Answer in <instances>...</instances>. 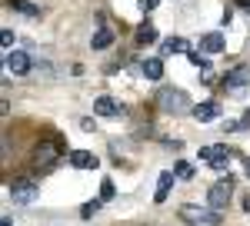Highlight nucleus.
Masks as SVG:
<instances>
[{
  "instance_id": "0eeeda50",
  "label": "nucleus",
  "mask_w": 250,
  "mask_h": 226,
  "mask_svg": "<svg viewBox=\"0 0 250 226\" xmlns=\"http://www.w3.org/2000/svg\"><path fill=\"white\" fill-rule=\"evenodd\" d=\"M233 156H237V150H230V147H200V160L210 163L213 170H227Z\"/></svg>"
},
{
  "instance_id": "6e6552de",
  "label": "nucleus",
  "mask_w": 250,
  "mask_h": 226,
  "mask_svg": "<svg viewBox=\"0 0 250 226\" xmlns=\"http://www.w3.org/2000/svg\"><path fill=\"white\" fill-rule=\"evenodd\" d=\"M3 67H7V70H10L14 76H23V74H30L34 60L23 54V50H10V54H7V60H3Z\"/></svg>"
},
{
  "instance_id": "f8f14e48",
  "label": "nucleus",
  "mask_w": 250,
  "mask_h": 226,
  "mask_svg": "<svg viewBox=\"0 0 250 226\" xmlns=\"http://www.w3.org/2000/svg\"><path fill=\"white\" fill-rule=\"evenodd\" d=\"M224 47H227V43H224V34H220V30H210V34H204V37H200V54H220V50H224Z\"/></svg>"
},
{
  "instance_id": "412c9836",
  "label": "nucleus",
  "mask_w": 250,
  "mask_h": 226,
  "mask_svg": "<svg viewBox=\"0 0 250 226\" xmlns=\"http://www.w3.org/2000/svg\"><path fill=\"white\" fill-rule=\"evenodd\" d=\"M97 209H100V200H90V203H83V207H80V216H83V220H90Z\"/></svg>"
},
{
  "instance_id": "7ed1b4c3",
  "label": "nucleus",
  "mask_w": 250,
  "mask_h": 226,
  "mask_svg": "<svg viewBox=\"0 0 250 226\" xmlns=\"http://www.w3.org/2000/svg\"><path fill=\"white\" fill-rule=\"evenodd\" d=\"M220 90H224V94H233V96H240L244 90H250V63H240V67L227 70L224 80H220Z\"/></svg>"
},
{
  "instance_id": "9b49d317",
  "label": "nucleus",
  "mask_w": 250,
  "mask_h": 226,
  "mask_svg": "<svg viewBox=\"0 0 250 226\" xmlns=\"http://www.w3.org/2000/svg\"><path fill=\"white\" fill-rule=\"evenodd\" d=\"M94 110L100 113V116H124V107L117 103L114 96H107V94H100L94 100Z\"/></svg>"
},
{
  "instance_id": "4468645a",
  "label": "nucleus",
  "mask_w": 250,
  "mask_h": 226,
  "mask_svg": "<svg viewBox=\"0 0 250 226\" xmlns=\"http://www.w3.org/2000/svg\"><path fill=\"white\" fill-rule=\"evenodd\" d=\"M67 160H70V167H74V170H94L97 167V156H94V153H87V150H70Z\"/></svg>"
},
{
  "instance_id": "b1692460",
  "label": "nucleus",
  "mask_w": 250,
  "mask_h": 226,
  "mask_svg": "<svg viewBox=\"0 0 250 226\" xmlns=\"http://www.w3.org/2000/svg\"><path fill=\"white\" fill-rule=\"evenodd\" d=\"M157 3H160V0H137V7H140L144 14H150V10L157 7Z\"/></svg>"
},
{
  "instance_id": "ddd939ff",
  "label": "nucleus",
  "mask_w": 250,
  "mask_h": 226,
  "mask_svg": "<svg viewBox=\"0 0 250 226\" xmlns=\"http://www.w3.org/2000/svg\"><path fill=\"white\" fill-rule=\"evenodd\" d=\"M173 180H177V173H173V170H164V173H160V180H157V193H154V203H167Z\"/></svg>"
},
{
  "instance_id": "6ab92c4d",
  "label": "nucleus",
  "mask_w": 250,
  "mask_h": 226,
  "mask_svg": "<svg viewBox=\"0 0 250 226\" xmlns=\"http://www.w3.org/2000/svg\"><path fill=\"white\" fill-rule=\"evenodd\" d=\"M190 63L193 67H197V70H200V74H207V70H210V60H207V54H200V50H190Z\"/></svg>"
},
{
  "instance_id": "f3484780",
  "label": "nucleus",
  "mask_w": 250,
  "mask_h": 226,
  "mask_svg": "<svg viewBox=\"0 0 250 226\" xmlns=\"http://www.w3.org/2000/svg\"><path fill=\"white\" fill-rule=\"evenodd\" d=\"M140 70H144V76H147V80H160V76H164V60H160V56L144 60V63H140Z\"/></svg>"
},
{
  "instance_id": "393cba45",
  "label": "nucleus",
  "mask_w": 250,
  "mask_h": 226,
  "mask_svg": "<svg viewBox=\"0 0 250 226\" xmlns=\"http://www.w3.org/2000/svg\"><path fill=\"white\" fill-rule=\"evenodd\" d=\"M80 130L90 133V130H97V123H94V120H80Z\"/></svg>"
},
{
  "instance_id": "cd10ccee",
  "label": "nucleus",
  "mask_w": 250,
  "mask_h": 226,
  "mask_svg": "<svg viewBox=\"0 0 250 226\" xmlns=\"http://www.w3.org/2000/svg\"><path fill=\"white\" fill-rule=\"evenodd\" d=\"M237 3H240V7H244V10L250 14V0H237Z\"/></svg>"
},
{
  "instance_id": "c756f323",
  "label": "nucleus",
  "mask_w": 250,
  "mask_h": 226,
  "mask_svg": "<svg viewBox=\"0 0 250 226\" xmlns=\"http://www.w3.org/2000/svg\"><path fill=\"white\" fill-rule=\"evenodd\" d=\"M0 226H14V223H10V220H7V216H3V220H0Z\"/></svg>"
},
{
  "instance_id": "4be33fe9",
  "label": "nucleus",
  "mask_w": 250,
  "mask_h": 226,
  "mask_svg": "<svg viewBox=\"0 0 250 226\" xmlns=\"http://www.w3.org/2000/svg\"><path fill=\"white\" fill-rule=\"evenodd\" d=\"M0 43H3V47H7V54H10V50H14V43H17V34H14V30H3V34H0Z\"/></svg>"
},
{
  "instance_id": "f03ea898",
  "label": "nucleus",
  "mask_w": 250,
  "mask_h": 226,
  "mask_svg": "<svg viewBox=\"0 0 250 226\" xmlns=\"http://www.w3.org/2000/svg\"><path fill=\"white\" fill-rule=\"evenodd\" d=\"M180 220L187 226H220L224 216L210 207H180Z\"/></svg>"
},
{
  "instance_id": "dca6fc26",
  "label": "nucleus",
  "mask_w": 250,
  "mask_h": 226,
  "mask_svg": "<svg viewBox=\"0 0 250 226\" xmlns=\"http://www.w3.org/2000/svg\"><path fill=\"white\" fill-rule=\"evenodd\" d=\"M147 43H157V27L150 20L137 27V47H147Z\"/></svg>"
},
{
  "instance_id": "5701e85b",
  "label": "nucleus",
  "mask_w": 250,
  "mask_h": 226,
  "mask_svg": "<svg viewBox=\"0 0 250 226\" xmlns=\"http://www.w3.org/2000/svg\"><path fill=\"white\" fill-rule=\"evenodd\" d=\"M100 200H114V180H104L100 183Z\"/></svg>"
},
{
  "instance_id": "39448f33",
  "label": "nucleus",
  "mask_w": 250,
  "mask_h": 226,
  "mask_svg": "<svg viewBox=\"0 0 250 226\" xmlns=\"http://www.w3.org/2000/svg\"><path fill=\"white\" fill-rule=\"evenodd\" d=\"M230 196H233V180L230 176H220V180L207 189V207L217 209V213H224L227 203H230Z\"/></svg>"
},
{
  "instance_id": "bb28decb",
  "label": "nucleus",
  "mask_w": 250,
  "mask_h": 226,
  "mask_svg": "<svg viewBox=\"0 0 250 226\" xmlns=\"http://www.w3.org/2000/svg\"><path fill=\"white\" fill-rule=\"evenodd\" d=\"M240 123H244V130H247V127H250V110L244 113V120H240Z\"/></svg>"
},
{
  "instance_id": "423d86ee",
  "label": "nucleus",
  "mask_w": 250,
  "mask_h": 226,
  "mask_svg": "<svg viewBox=\"0 0 250 226\" xmlns=\"http://www.w3.org/2000/svg\"><path fill=\"white\" fill-rule=\"evenodd\" d=\"M7 193H10V200H14V203H20V207H30V203L40 196V187L34 183V180L20 176V180H14V183L7 187Z\"/></svg>"
},
{
  "instance_id": "c85d7f7f",
  "label": "nucleus",
  "mask_w": 250,
  "mask_h": 226,
  "mask_svg": "<svg viewBox=\"0 0 250 226\" xmlns=\"http://www.w3.org/2000/svg\"><path fill=\"white\" fill-rule=\"evenodd\" d=\"M244 213H250V196H247V200H244Z\"/></svg>"
},
{
  "instance_id": "f257e3e1",
  "label": "nucleus",
  "mask_w": 250,
  "mask_h": 226,
  "mask_svg": "<svg viewBox=\"0 0 250 226\" xmlns=\"http://www.w3.org/2000/svg\"><path fill=\"white\" fill-rule=\"evenodd\" d=\"M157 107L164 113H187L190 110V96L184 94V90H177V87H164L160 94H157Z\"/></svg>"
},
{
  "instance_id": "1a4fd4ad",
  "label": "nucleus",
  "mask_w": 250,
  "mask_h": 226,
  "mask_svg": "<svg viewBox=\"0 0 250 226\" xmlns=\"http://www.w3.org/2000/svg\"><path fill=\"white\" fill-rule=\"evenodd\" d=\"M110 43H114V30L107 27L104 14H97V30H94V37H90V47H94V50H107Z\"/></svg>"
},
{
  "instance_id": "aec40b11",
  "label": "nucleus",
  "mask_w": 250,
  "mask_h": 226,
  "mask_svg": "<svg viewBox=\"0 0 250 226\" xmlns=\"http://www.w3.org/2000/svg\"><path fill=\"white\" fill-rule=\"evenodd\" d=\"M173 173H177V180H193V163H177Z\"/></svg>"
},
{
  "instance_id": "9d476101",
  "label": "nucleus",
  "mask_w": 250,
  "mask_h": 226,
  "mask_svg": "<svg viewBox=\"0 0 250 226\" xmlns=\"http://www.w3.org/2000/svg\"><path fill=\"white\" fill-rule=\"evenodd\" d=\"M193 120H200V123L220 120V103H217V100H204V103H197V107H193Z\"/></svg>"
},
{
  "instance_id": "a878e982",
  "label": "nucleus",
  "mask_w": 250,
  "mask_h": 226,
  "mask_svg": "<svg viewBox=\"0 0 250 226\" xmlns=\"http://www.w3.org/2000/svg\"><path fill=\"white\" fill-rule=\"evenodd\" d=\"M244 176H247V180H250V156H247V160H244Z\"/></svg>"
},
{
  "instance_id": "2eb2a0df",
  "label": "nucleus",
  "mask_w": 250,
  "mask_h": 226,
  "mask_svg": "<svg viewBox=\"0 0 250 226\" xmlns=\"http://www.w3.org/2000/svg\"><path fill=\"white\" fill-rule=\"evenodd\" d=\"M173 54H190V43L184 37H170L164 47H160V56H173Z\"/></svg>"
},
{
  "instance_id": "20e7f679",
  "label": "nucleus",
  "mask_w": 250,
  "mask_h": 226,
  "mask_svg": "<svg viewBox=\"0 0 250 226\" xmlns=\"http://www.w3.org/2000/svg\"><path fill=\"white\" fill-rule=\"evenodd\" d=\"M30 163H34V170H40V173H50V170L60 163V147L57 143H37L34 153H30Z\"/></svg>"
},
{
  "instance_id": "a211bd4d",
  "label": "nucleus",
  "mask_w": 250,
  "mask_h": 226,
  "mask_svg": "<svg viewBox=\"0 0 250 226\" xmlns=\"http://www.w3.org/2000/svg\"><path fill=\"white\" fill-rule=\"evenodd\" d=\"M7 7H10V10H20L23 17H37V14H40V7H37V3H30V0H7Z\"/></svg>"
}]
</instances>
